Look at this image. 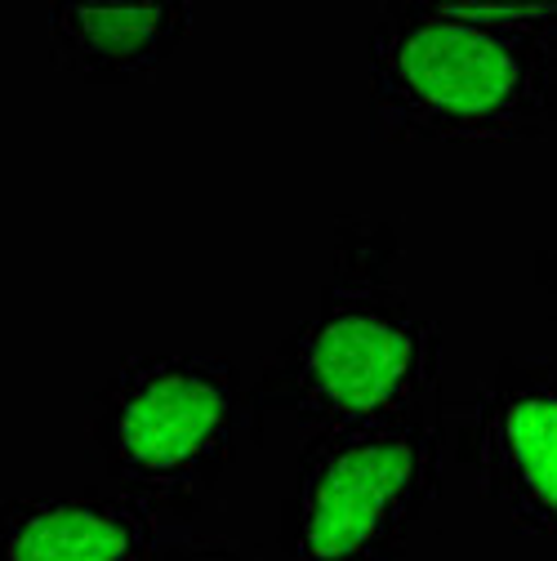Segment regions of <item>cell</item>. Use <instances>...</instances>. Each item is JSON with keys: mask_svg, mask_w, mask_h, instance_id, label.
<instances>
[{"mask_svg": "<svg viewBox=\"0 0 557 561\" xmlns=\"http://www.w3.org/2000/svg\"><path fill=\"white\" fill-rule=\"evenodd\" d=\"M388 228L348 224L339 267L312 317L263 362L254 410H286L299 424L362 428L437 405L442 334L388 276Z\"/></svg>", "mask_w": 557, "mask_h": 561, "instance_id": "cell-1", "label": "cell"}, {"mask_svg": "<svg viewBox=\"0 0 557 561\" xmlns=\"http://www.w3.org/2000/svg\"><path fill=\"white\" fill-rule=\"evenodd\" d=\"M371 125L393 144L544 138L557 129V49L459 19L446 0H401L371 36Z\"/></svg>", "mask_w": 557, "mask_h": 561, "instance_id": "cell-2", "label": "cell"}, {"mask_svg": "<svg viewBox=\"0 0 557 561\" xmlns=\"http://www.w3.org/2000/svg\"><path fill=\"white\" fill-rule=\"evenodd\" d=\"M86 410L90 459L112 495L187 522L232 468L254 401L232 362L148 353L121 362Z\"/></svg>", "mask_w": 557, "mask_h": 561, "instance_id": "cell-3", "label": "cell"}, {"mask_svg": "<svg viewBox=\"0 0 557 561\" xmlns=\"http://www.w3.org/2000/svg\"><path fill=\"white\" fill-rule=\"evenodd\" d=\"M442 401L388 424L326 428L282 508V561H397L442 490Z\"/></svg>", "mask_w": 557, "mask_h": 561, "instance_id": "cell-4", "label": "cell"}, {"mask_svg": "<svg viewBox=\"0 0 557 561\" xmlns=\"http://www.w3.org/2000/svg\"><path fill=\"white\" fill-rule=\"evenodd\" d=\"M459 463L518 530L557 535V357H509L459 405Z\"/></svg>", "mask_w": 557, "mask_h": 561, "instance_id": "cell-5", "label": "cell"}, {"mask_svg": "<svg viewBox=\"0 0 557 561\" xmlns=\"http://www.w3.org/2000/svg\"><path fill=\"white\" fill-rule=\"evenodd\" d=\"M174 522L112 495H10L0 500V561H148Z\"/></svg>", "mask_w": 557, "mask_h": 561, "instance_id": "cell-6", "label": "cell"}, {"mask_svg": "<svg viewBox=\"0 0 557 561\" xmlns=\"http://www.w3.org/2000/svg\"><path fill=\"white\" fill-rule=\"evenodd\" d=\"M187 27L192 5L183 0L49 5V62L86 85H134L161 72Z\"/></svg>", "mask_w": 557, "mask_h": 561, "instance_id": "cell-7", "label": "cell"}, {"mask_svg": "<svg viewBox=\"0 0 557 561\" xmlns=\"http://www.w3.org/2000/svg\"><path fill=\"white\" fill-rule=\"evenodd\" d=\"M148 561H282V557L250 548L241 539H228V535H201L192 526H179L174 535L161 539V548Z\"/></svg>", "mask_w": 557, "mask_h": 561, "instance_id": "cell-8", "label": "cell"}]
</instances>
